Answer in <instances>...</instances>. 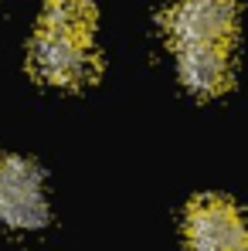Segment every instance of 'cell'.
<instances>
[{
  "instance_id": "obj_1",
  "label": "cell",
  "mask_w": 248,
  "mask_h": 251,
  "mask_svg": "<svg viewBox=\"0 0 248 251\" xmlns=\"http://www.w3.org/2000/svg\"><path fill=\"white\" fill-rule=\"evenodd\" d=\"M28 68L44 85L85 88L99 75V58L92 51V41H79V38L38 27L28 44Z\"/></svg>"
},
{
  "instance_id": "obj_2",
  "label": "cell",
  "mask_w": 248,
  "mask_h": 251,
  "mask_svg": "<svg viewBox=\"0 0 248 251\" xmlns=\"http://www.w3.org/2000/svg\"><path fill=\"white\" fill-rule=\"evenodd\" d=\"M51 221L41 173L31 160L0 153V227L38 231Z\"/></svg>"
},
{
  "instance_id": "obj_3",
  "label": "cell",
  "mask_w": 248,
  "mask_h": 251,
  "mask_svg": "<svg viewBox=\"0 0 248 251\" xmlns=\"http://www.w3.org/2000/svg\"><path fill=\"white\" fill-rule=\"evenodd\" d=\"M238 24V7L235 0H173L164 14L166 38L184 48V44H228Z\"/></svg>"
},
{
  "instance_id": "obj_4",
  "label": "cell",
  "mask_w": 248,
  "mask_h": 251,
  "mask_svg": "<svg viewBox=\"0 0 248 251\" xmlns=\"http://www.w3.org/2000/svg\"><path fill=\"white\" fill-rule=\"evenodd\" d=\"M184 238L187 251H242L248 241V227L231 201L204 194L191 201L184 214Z\"/></svg>"
},
{
  "instance_id": "obj_5",
  "label": "cell",
  "mask_w": 248,
  "mask_h": 251,
  "mask_svg": "<svg viewBox=\"0 0 248 251\" xmlns=\"http://www.w3.org/2000/svg\"><path fill=\"white\" fill-rule=\"evenodd\" d=\"M177 75L187 92L211 99L231 85V58L228 44H184L177 48Z\"/></svg>"
},
{
  "instance_id": "obj_6",
  "label": "cell",
  "mask_w": 248,
  "mask_h": 251,
  "mask_svg": "<svg viewBox=\"0 0 248 251\" xmlns=\"http://www.w3.org/2000/svg\"><path fill=\"white\" fill-rule=\"evenodd\" d=\"M38 27L79 38V41H92V34H95V7L88 0H48Z\"/></svg>"
},
{
  "instance_id": "obj_7",
  "label": "cell",
  "mask_w": 248,
  "mask_h": 251,
  "mask_svg": "<svg viewBox=\"0 0 248 251\" xmlns=\"http://www.w3.org/2000/svg\"><path fill=\"white\" fill-rule=\"evenodd\" d=\"M242 251H248V241H245V245H242Z\"/></svg>"
}]
</instances>
